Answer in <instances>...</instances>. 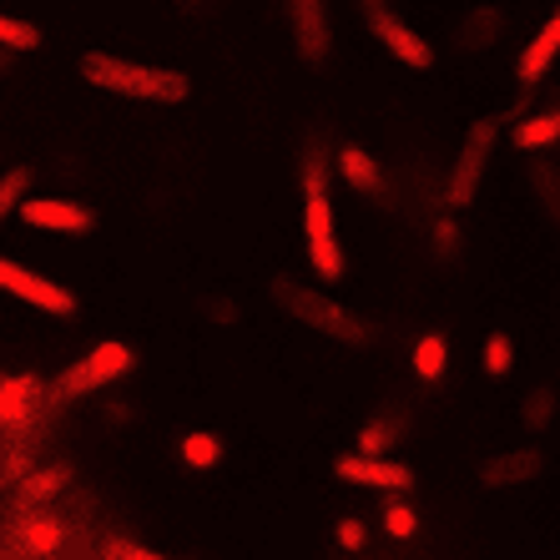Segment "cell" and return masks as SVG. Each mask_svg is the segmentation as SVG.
<instances>
[{
  "label": "cell",
  "mask_w": 560,
  "mask_h": 560,
  "mask_svg": "<svg viewBox=\"0 0 560 560\" xmlns=\"http://www.w3.org/2000/svg\"><path fill=\"white\" fill-rule=\"evenodd\" d=\"M515 369V339H510L505 328H495L490 339H485V374L490 378H505Z\"/></svg>",
  "instance_id": "obj_22"
},
{
  "label": "cell",
  "mask_w": 560,
  "mask_h": 560,
  "mask_svg": "<svg viewBox=\"0 0 560 560\" xmlns=\"http://www.w3.org/2000/svg\"><path fill=\"white\" fill-rule=\"evenodd\" d=\"M218 459H222V440H218V434L197 430V434H187V440H183V465H192V469H212Z\"/></svg>",
  "instance_id": "obj_23"
},
{
  "label": "cell",
  "mask_w": 560,
  "mask_h": 560,
  "mask_svg": "<svg viewBox=\"0 0 560 560\" xmlns=\"http://www.w3.org/2000/svg\"><path fill=\"white\" fill-rule=\"evenodd\" d=\"M81 81L106 96H127V102H156L177 106L192 96V77L172 71V66H137L117 51H86L81 56Z\"/></svg>",
  "instance_id": "obj_2"
},
{
  "label": "cell",
  "mask_w": 560,
  "mask_h": 560,
  "mask_svg": "<svg viewBox=\"0 0 560 560\" xmlns=\"http://www.w3.org/2000/svg\"><path fill=\"white\" fill-rule=\"evenodd\" d=\"M183 5H197V0H183Z\"/></svg>",
  "instance_id": "obj_32"
},
{
  "label": "cell",
  "mask_w": 560,
  "mask_h": 560,
  "mask_svg": "<svg viewBox=\"0 0 560 560\" xmlns=\"http://www.w3.org/2000/svg\"><path fill=\"white\" fill-rule=\"evenodd\" d=\"M212 318H222V324H228V318H237V303H212Z\"/></svg>",
  "instance_id": "obj_30"
},
{
  "label": "cell",
  "mask_w": 560,
  "mask_h": 560,
  "mask_svg": "<svg viewBox=\"0 0 560 560\" xmlns=\"http://www.w3.org/2000/svg\"><path fill=\"white\" fill-rule=\"evenodd\" d=\"M384 535H389V540H415L419 535V515H415V505H409L405 495L384 505Z\"/></svg>",
  "instance_id": "obj_24"
},
{
  "label": "cell",
  "mask_w": 560,
  "mask_h": 560,
  "mask_svg": "<svg viewBox=\"0 0 560 560\" xmlns=\"http://www.w3.org/2000/svg\"><path fill=\"white\" fill-rule=\"evenodd\" d=\"M106 556L112 560H172V556H156V550L142 546V540H127V535H117V540L106 546Z\"/></svg>",
  "instance_id": "obj_27"
},
{
  "label": "cell",
  "mask_w": 560,
  "mask_h": 560,
  "mask_svg": "<svg viewBox=\"0 0 560 560\" xmlns=\"http://www.w3.org/2000/svg\"><path fill=\"white\" fill-rule=\"evenodd\" d=\"M273 299L283 303V308L293 313L303 328H318L324 339L349 343V349H369V343H374V324H369V318H359L353 308H343L339 299L318 293V288H303V283H293V278H278Z\"/></svg>",
  "instance_id": "obj_3"
},
{
  "label": "cell",
  "mask_w": 560,
  "mask_h": 560,
  "mask_svg": "<svg viewBox=\"0 0 560 560\" xmlns=\"http://www.w3.org/2000/svg\"><path fill=\"white\" fill-rule=\"evenodd\" d=\"M31 197V167H5L0 172V222L21 212V202Z\"/></svg>",
  "instance_id": "obj_21"
},
{
  "label": "cell",
  "mask_w": 560,
  "mask_h": 560,
  "mask_svg": "<svg viewBox=\"0 0 560 560\" xmlns=\"http://www.w3.org/2000/svg\"><path fill=\"white\" fill-rule=\"evenodd\" d=\"M546 469V455L540 450H505V455H490L480 465V485H490V490H515V485H530L535 475Z\"/></svg>",
  "instance_id": "obj_12"
},
{
  "label": "cell",
  "mask_w": 560,
  "mask_h": 560,
  "mask_svg": "<svg viewBox=\"0 0 560 560\" xmlns=\"http://www.w3.org/2000/svg\"><path fill=\"white\" fill-rule=\"evenodd\" d=\"M40 31L31 21H15V15H0V51H36Z\"/></svg>",
  "instance_id": "obj_26"
},
{
  "label": "cell",
  "mask_w": 560,
  "mask_h": 560,
  "mask_svg": "<svg viewBox=\"0 0 560 560\" xmlns=\"http://www.w3.org/2000/svg\"><path fill=\"white\" fill-rule=\"evenodd\" d=\"M21 222H31L40 233H92L96 212L71 202V197H26L21 202Z\"/></svg>",
  "instance_id": "obj_10"
},
{
  "label": "cell",
  "mask_w": 560,
  "mask_h": 560,
  "mask_svg": "<svg viewBox=\"0 0 560 560\" xmlns=\"http://www.w3.org/2000/svg\"><path fill=\"white\" fill-rule=\"evenodd\" d=\"M500 31H505V15H500L495 5H480V11H469L465 21H459V46H465V51H490Z\"/></svg>",
  "instance_id": "obj_15"
},
{
  "label": "cell",
  "mask_w": 560,
  "mask_h": 560,
  "mask_svg": "<svg viewBox=\"0 0 560 560\" xmlns=\"http://www.w3.org/2000/svg\"><path fill=\"white\" fill-rule=\"evenodd\" d=\"M399 440H405V415H374L359 430V455H389Z\"/></svg>",
  "instance_id": "obj_18"
},
{
  "label": "cell",
  "mask_w": 560,
  "mask_h": 560,
  "mask_svg": "<svg viewBox=\"0 0 560 560\" xmlns=\"http://www.w3.org/2000/svg\"><path fill=\"white\" fill-rule=\"evenodd\" d=\"M510 137H515V147H521V152H546V147H556L560 142V106L525 117L521 127L510 131Z\"/></svg>",
  "instance_id": "obj_17"
},
{
  "label": "cell",
  "mask_w": 560,
  "mask_h": 560,
  "mask_svg": "<svg viewBox=\"0 0 560 560\" xmlns=\"http://www.w3.org/2000/svg\"><path fill=\"white\" fill-rule=\"evenodd\" d=\"M71 485V469L66 465H51V469H40V475H26L21 480V505H46V500H56Z\"/></svg>",
  "instance_id": "obj_19"
},
{
  "label": "cell",
  "mask_w": 560,
  "mask_h": 560,
  "mask_svg": "<svg viewBox=\"0 0 560 560\" xmlns=\"http://www.w3.org/2000/svg\"><path fill=\"white\" fill-rule=\"evenodd\" d=\"M328 172H334V152H328V131L313 127L303 137L299 177H303V237H308V262L324 283L343 278V248L339 228H334V197H328Z\"/></svg>",
  "instance_id": "obj_1"
},
{
  "label": "cell",
  "mask_w": 560,
  "mask_h": 560,
  "mask_svg": "<svg viewBox=\"0 0 560 560\" xmlns=\"http://www.w3.org/2000/svg\"><path fill=\"white\" fill-rule=\"evenodd\" d=\"M0 288L11 293V299L31 303V308L51 313V318H66V313H77V293L61 283H51V278L31 273V268H21L15 258H0Z\"/></svg>",
  "instance_id": "obj_7"
},
{
  "label": "cell",
  "mask_w": 560,
  "mask_h": 560,
  "mask_svg": "<svg viewBox=\"0 0 560 560\" xmlns=\"http://www.w3.org/2000/svg\"><path fill=\"white\" fill-rule=\"evenodd\" d=\"M288 26H293V40H299V56L308 66H324L328 61V5L324 0H288Z\"/></svg>",
  "instance_id": "obj_9"
},
{
  "label": "cell",
  "mask_w": 560,
  "mask_h": 560,
  "mask_svg": "<svg viewBox=\"0 0 560 560\" xmlns=\"http://www.w3.org/2000/svg\"><path fill=\"white\" fill-rule=\"evenodd\" d=\"M11 56H15V51H0V81L11 77Z\"/></svg>",
  "instance_id": "obj_31"
},
{
  "label": "cell",
  "mask_w": 560,
  "mask_h": 560,
  "mask_svg": "<svg viewBox=\"0 0 560 560\" xmlns=\"http://www.w3.org/2000/svg\"><path fill=\"white\" fill-rule=\"evenodd\" d=\"M495 142H500V121H475L465 137V147H459L455 167H450V177H444V208L450 212H465L469 202H475V192H480V177L485 167H490V156H495Z\"/></svg>",
  "instance_id": "obj_4"
},
{
  "label": "cell",
  "mask_w": 560,
  "mask_h": 560,
  "mask_svg": "<svg viewBox=\"0 0 560 560\" xmlns=\"http://www.w3.org/2000/svg\"><path fill=\"white\" fill-rule=\"evenodd\" d=\"M40 399L36 374H0V424H26Z\"/></svg>",
  "instance_id": "obj_14"
},
{
  "label": "cell",
  "mask_w": 560,
  "mask_h": 560,
  "mask_svg": "<svg viewBox=\"0 0 560 560\" xmlns=\"http://www.w3.org/2000/svg\"><path fill=\"white\" fill-rule=\"evenodd\" d=\"M343 485H359V490H415V469L405 459H389V455H343L334 465Z\"/></svg>",
  "instance_id": "obj_8"
},
{
  "label": "cell",
  "mask_w": 560,
  "mask_h": 560,
  "mask_svg": "<svg viewBox=\"0 0 560 560\" xmlns=\"http://www.w3.org/2000/svg\"><path fill=\"white\" fill-rule=\"evenodd\" d=\"M61 535L66 530L56 521H26L21 525V546H26L31 556H51V550L61 546Z\"/></svg>",
  "instance_id": "obj_25"
},
{
  "label": "cell",
  "mask_w": 560,
  "mask_h": 560,
  "mask_svg": "<svg viewBox=\"0 0 560 560\" xmlns=\"http://www.w3.org/2000/svg\"><path fill=\"white\" fill-rule=\"evenodd\" d=\"M409 364H415L419 384H444V374H450V343H444V334H419Z\"/></svg>",
  "instance_id": "obj_16"
},
{
  "label": "cell",
  "mask_w": 560,
  "mask_h": 560,
  "mask_svg": "<svg viewBox=\"0 0 560 560\" xmlns=\"http://www.w3.org/2000/svg\"><path fill=\"white\" fill-rule=\"evenodd\" d=\"M434 253H440V258H455V253H459V228H455V212H444V218L434 222Z\"/></svg>",
  "instance_id": "obj_28"
},
{
  "label": "cell",
  "mask_w": 560,
  "mask_h": 560,
  "mask_svg": "<svg viewBox=\"0 0 560 560\" xmlns=\"http://www.w3.org/2000/svg\"><path fill=\"white\" fill-rule=\"evenodd\" d=\"M334 172H339V177L353 187V192L384 197V167H378V162L364 152V147H353V142L334 147Z\"/></svg>",
  "instance_id": "obj_13"
},
{
  "label": "cell",
  "mask_w": 560,
  "mask_h": 560,
  "mask_svg": "<svg viewBox=\"0 0 560 560\" xmlns=\"http://www.w3.org/2000/svg\"><path fill=\"white\" fill-rule=\"evenodd\" d=\"M556 405H560L556 389H546V384H540V389H530V394H525V405H521V424H525V430H535V434L550 430V419H556Z\"/></svg>",
  "instance_id": "obj_20"
},
{
  "label": "cell",
  "mask_w": 560,
  "mask_h": 560,
  "mask_svg": "<svg viewBox=\"0 0 560 560\" xmlns=\"http://www.w3.org/2000/svg\"><path fill=\"white\" fill-rule=\"evenodd\" d=\"M364 540H369V525L359 521V515L339 521V546H343V550H364Z\"/></svg>",
  "instance_id": "obj_29"
},
{
  "label": "cell",
  "mask_w": 560,
  "mask_h": 560,
  "mask_svg": "<svg viewBox=\"0 0 560 560\" xmlns=\"http://www.w3.org/2000/svg\"><path fill=\"white\" fill-rule=\"evenodd\" d=\"M364 5V21H369V31L378 36V46L394 56V61H405V66H415V71H430L434 66V46L424 36H419L409 21H399L394 15V5L389 0H359Z\"/></svg>",
  "instance_id": "obj_6"
},
{
  "label": "cell",
  "mask_w": 560,
  "mask_h": 560,
  "mask_svg": "<svg viewBox=\"0 0 560 560\" xmlns=\"http://www.w3.org/2000/svg\"><path fill=\"white\" fill-rule=\"evenodd\" d=\"M131 364H137V353H131L127 343H117V339H112V343H96L86 359H77V364L56 378V399H81V394L106 389V384L127 378Z\"/></svg>",
  "instance_id": "obj_5"
},
{
  "label": "cell",
  "mask_w": 560,
  "mask_h": 560,
  "mask_svg": "<svg viewBox=\"0 0 560 560\" xmlns=\"http://www.w3.org/2000/svg\"><path fill=\"white\" fill-rule=\"evenodd\" d=\"M556 56H560V5L550 11L546 26L521 46V56H515V81H521V92H530V86L546 81V71L556 66Z\"/></svg>",
  "instance_id": "obj_11"
}]
</instances>
